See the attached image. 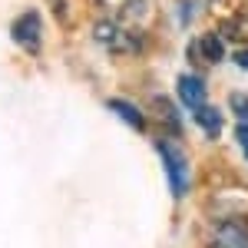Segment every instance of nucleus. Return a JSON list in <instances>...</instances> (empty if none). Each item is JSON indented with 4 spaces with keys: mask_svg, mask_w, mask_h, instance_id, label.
Here are the masks:
<instances>
[{
    "mask_svg": "<svg viewBox=\"0 0 248 248\" xmlns=\"http://www.w3.org/2000/svg\"><path fill=\"white\" fill-rule=\"evenodd\" d=\"M93 37L96 43H103L106 50H113V53H136L139 46H142V40L129 33L123 23H116V20H99L93 27Z\"/></svg>",
    "mask_w": 248,
    "mask_h": 248,
    "instance_id": "1",
    "label": "nucleus"
},
{
    "mask_svg": "<svg viewBox=\"0 0 248 248\" xmlns=\"http://www.w3.org/2000/svg\"><path fill=\"white\" fill-rule=\"evenodd\" d=\"M155 146H159V155L166 162L172 195H186V189H189V162H186V155L179 153V146H172L169 139H159Z\"/></svg>",
    "mask_w": 248,
    "mask_h": 248,
    "instance_id": "2",
    "label": "nucleus"
},
{
    "mask_svg": "<svg viewBox=\"0 0 248 248\" xmlns=\"http://www.w3.org/2000/svg\"><path fill=\"white\" fill-rule=\"evenodd\" d=\"M10 33H14V40H17L27 53H37L40 50V17L33 10L23 14V17H17V23L10 27Z\"/></svg>",
    "mask_w": 248,
    "mask_h": 248,
    "instance_id": "3",
    "label": "nucleus"
},
{
    "mask_svg": "<svg viewBox=\"0 0 248 248\" xmlns=\"http://www.w3.org/2000/svg\"><path fill=\"white\" fill-rule=\"evenodd\" d=\"M215 248H248V225L242 222H222L218 229H215Z\"/></svg>",
    "mask_w": 248,
    "mask_h": 248,
    "instance_id": "4",
    "label": "nucleus"
},
{
    "mask_svg": "<svg viewBox=\"0 0 248 248\" xmlns=\"http://www.w3.org/2000/svg\"><path fill=\"white\" fill-rule=\"evenodd\" d=\"M179 99L192 106V109H199V106H205V83L199 77H179Z\"/></svg>",
    "mask_w": 248,
    "mask_h": 248,
    "instance_id": "5",
    "label": "nucleus"
},
{
    "mask_svg": "<svg viewBox=\"0 0 248 248\" xmlns=\"http://www.w3.org/2000/svg\"><path fill=\"white\" fill-rule=\"evenodd\" d=\"M192 50L202 53V60H209V63H222V60H225V43H222L218 33H202V37L195 40Z\"/></svg>",
    "mask_w": 248,
    "mask_h": 248,
    "instance_id": "6",
    "label": "nucleus"
},
{
    "mask_svg": "<svg viewBox=\"0 0 248 248\" xmlns=\"http://www.w3.org/2000/svg\"><path fill=\"white\" fill-rule=\"evenodd\" d=\"M218 37L232 40V43H248V10H242V14L225 20L222 30H218Z\"/></svg>",
    "mask_w": 248,
    "mask_h": 248,
    "instance_id": "7",
    "label": "nucleus"
},
{
    "mask_svg": "<svg viewBox=\"0 0 248 248\" xmlns=\"http://www.w3.org/2000/svg\"><path fill=\"white\" fill-rule=\"evenodd\" d=\"M153 113L159 116V119H162V126H166V129H172L175 136L182 133V119H179L175 106H172L166 96H155V99H153Z\"/></svg>",
    "mask_w": 248,
    "mask_h": 248,
    "instance_id": "8",
    "label": "nucleus"
},
{
    "mask_svg": "<svg viewBox=\"0 0 248 248\" xmlns=\"http://www.w3.org/2000/svg\"><path fill=\"white\" fill-rule=\"evenodd\" d=\"M109 109H113L116 116H123L133 129H146V119H142V113L136 109L133 103H126V99H109Z\"/></svg>",
    "mask_w": 248,
    "mask_h": 248,
    "instance_id": "9",
    "label": "nucleus"
},
{
    "mask_svg": "<svg viewBox=\"0 0 248 248\" xmlns=\"http://www.w3.org/2000/svg\"><path fill=\"white\" fill-rule=\"evenodd\" d=\"M195 123L205 129V136L222 133V116H218V109H212V106H199V109H195Z\"/></svg>",
    "mask_w": 248,
    "mask_h": 248,
    "instance_id": "10",
    "label": "nucleus"
},
{
    "mask_svg": "<svg viewBox=\"0 0 248 248\" xmlns=\"http://www.w3.org/2000/svg\"><path fill=\"white\" fill-rule=\"evenodd\" d=\"M96 3L113 17H129V14H136L142 7V0H96Z\"/></svg>",
    "mask_w": 248,
    "mask_h": 248,
    "instance_id": "11",
    "label": "nucleus"
},
{
    "mask_svg": "<svg viewBox=\"0 0 248 248\" xmlns=\"http://www.w3.org/2000/svg\"><path fill=\"white\" fill-rule=\"evenodd\" d=\"M232 113L238 116V126H248V93L232 96Z\"/></svg>",
    "mask_w": 248,
    "mask_h": 248,
    "instance_id": "12",
    "label": "nucleus"
},
{
    "mask_svg": "<svg viewBox=\"0 0 248 248\" xmlns=\"http://www.w3.org/2000/svg\"><path fill=\"white\" fill-rule=\"evenodd\" d=\"M235 139H238V146H242V153H245V159H248V126H238V129H235Z\"/></svg>",
    "mask_w": 248,
    "mask_h": 248,
    "instance_id": "13",
    "label": "nucleus"
},
{
    "mask_svg": "<svg viewBox=\"0 0 248 248\" xmlns=\"http://www.w3.org/2000/svg\"><path fill=\"white\" fill-rule=\"evenodd\" d=\"M235 66H242V70H248V50H238V53H235Z\"/></svg>",
    "mask_w": 248,
    "mask_h": 248,
    "instance_id": "14",
    "label": "nucleus"
}]
</instances>
